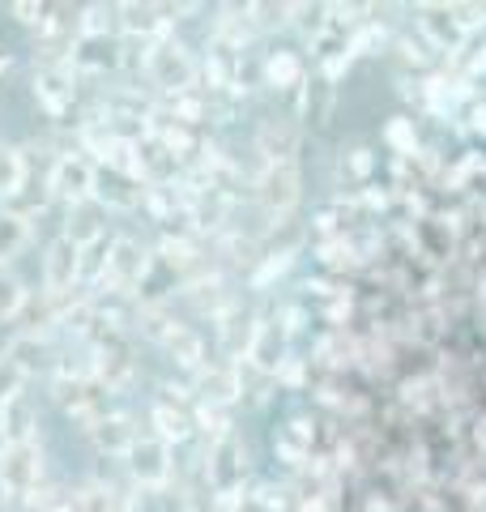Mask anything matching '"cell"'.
<instances>
[{"label": "cell", "mask_w": 486, "mask_h": 512, "mask_svg": "<svg viewBox=\"0 0 486 512\" xmlns=\"http://www.w3.org/2000/svg\"><path fill=\"white\" fill-rule=\"evenodd\" d=\"M418 30H423V39L435 47V52H461L469 43V30L461 26L452 5H423L418 9Z\"/></svg>", "instance_id": "6da1fadb"}, {"label": "cell", "mask_w": 486, "mask_h": 512, "mask_svg": "<svg viewBox=\"0 0 486 512\" xmlns=\"http://www.w3.org/2000/svg\"><path fill=\"white\" fill-rule=\"evenodd\" d=\"M465 73H469V77L486 73V43H482V47H474V56H465Z\"/></svg>", "instance_id": "5b68a950"}, {"label": "cell", "mask_w": 486, "mask_h": 512, "mask_svg": "<svg viewBox=\"0 0 486 512\" xmlns=\"http://www.w3.org/2000/svg\"><path fill=\"white\" fill-rule=\"evenodd\" d=\"M273 77H278V82H295L299 77V64L290 60V56H282V60H273Z\"/></svg>", "instance_id": "277c9868"}, {"label": "cell", "mask_w": 486, "mask_h": 512, "mask_svg": "<svg viewBox=\"0 0 486 512\" xmlns=\"http://www.w3.org/2000/svg\"><path fill=\"white\" fill-rule=\"evenodd\" d=\"M384 39H388V30H384V26H367V30H359V35H354L350 52L371 56V47H384Z\"/></svg>", "instance_id": "3957f363"}, {"label": "cell", "mask_w": 486, "mask_h": 512, "mask_svg": "<svg viewBox=\"0 0 486 512\" xmlns=\"http://www.w3.org/2000/svg\"><path fill=\"white\" fill-rule=\"evenodd\" d=\"M354 171H359V175L371 171V154H367V150H354Z\"/></svg>", "instance_id": "8992f818"}, {"label": "cell", "mask_w": 486, "mask_h": 512, "mask_svg": "<svg viewBox=\"0 0 486 512\" xmlns=\"http://www.w3.org/2000/svg\"><path fill=\"white\" fill-rule=\"evenodd\" d=\"M384 141H388V146H393L397 154H418V133H414V120H405V116L388 120V124H384Z\"/></svg>", "instance_id": "7a4b0ae2"}]
</instances>
